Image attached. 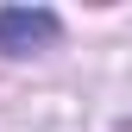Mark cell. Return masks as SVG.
<instances>
[{
  "label": "cell",
  "instance_id": "cell-1",
  "mask_svg": "<svg viewBox=\"0 0 132 132\" xmlns=\"http://www.w3.org/2000/svg\"><path fill=\"white\" fill-rule=\"evenodd\" d=\"M57 13L51 6H0V51L6 57H31L44 44H57Z\"/></svg>",
  "mask_w": 132,
  "mask_h": 132
}]
</instances>
